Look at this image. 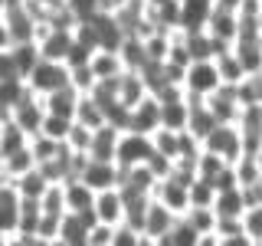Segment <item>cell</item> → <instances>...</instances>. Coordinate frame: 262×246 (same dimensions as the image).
Returning <instances> with one entry per match:
<instances>
[{"label":"cell","mask_w":262,"mask_h":246,"mask_svg":"<svg viewBox=\"0 0 262 246\" xmlns=\"http://www.w3.org/2000/svg\"><path fill=\"white\" fill-rule=\"evenodd\" d=\"M125 191H138V194H154L158 187V174L151 171V164L141 161V164H131V168H121V184Z\"/></svg>","instance_id":"cell-14"},{"label":"cell","mask_w":262,"mask_h":246,"mask_svg":"<svg viewBox=\"0 0 262 246\" xmlns=\"http://www.w3.org/2000/svg\"><path fill=\"white\" fill-rule=\"evenodd\" d=\"M89 66H92L95 79H118L121 72H125V63H121L118 49H105V46H98L95 53H92Z\"/></svg>","instance_id":"cell-19"},{"label":"cell","mask_w":262,"mask_h":246,"mask_svg":"<svg viewBox=\"0 0 262 246\" xmlns=\"http://www.w3.org/2000/svg\"><path fill=\"white\" fill-rule=\"evenodd\" d=\"M210 13H213V0H180V23H177V30H184V33L207 30Z\"/></svg>","instance_id":"cell-13"},{"label":"cell","mask_w":262,"mask_h":246,"mask_svg":"<svg viewBox=\"0 0 262 246\" xmlns=\"http://www.w3.org/2000/svg\"><path fill=\"white\" fill-rule=\"evenodd\" d=\"M118 138L121 128H115L105 121L102 128L92 131V148H89V158H102V161H115V151H118Z\"/></svg>","instance_id":"cell-16"},{"label":"cell","mask_w":262,"mask_h":246,"mask_svg":"<svg viewBox=\"0 0 262 246\" xmlns=\"http://www.w3.org/2000/svg\"><path fill=\"white\" fill-rule=\"evenodd\" d=\"M72 121H76V118H62V115H49V112H46L39 135H49V138H56V141H66V135H69Z\"/></svg>","instance_id":"cell-36"},{"label":"cell","mask_w":262,"mask_h":246,"mask_svg":"<svg viewBox=\"0 0 262 246\" xmlns=\"http://www.w3.org/2000/svg\"><path fill=\"white\" fill-rule=\"evenodd\" d=\"M13 76V59H10V49H0V79Z\"/></svg>","instance_id":"cell-40"},{"label":"cell","mask_w":262,"mask_h":246,"mask_svg":"<svg viewBox=\"0 0 262 246\" xmlns=\"http://www.w3.org/2000/svg\"><path fill=\"white\" fill-rule=\"evenodd\" d=\"M121 4H125V0H98V10H108V13H115Z\"/></svg>","instance_id":"cell-44"},{"label":"cell","mask_w":262,"mask_h":246,"mask_svg":"<svg viewBox=\"0 0 262 246\" xmlns=\"http://www.w3.org/2000/svg\"><path fill=\"white\" fill-rule=\"evenodd\" d=\"M233 168H236V177H239V187H249V184H259L262 180V168L252 154H243L239 161H233Z\"/></svg>","instance_id":"cell-31"},{"label":"cell","mask_w":262,"mask_h":246,"mask_svg":"<svg viewBox=\"0 0 262 246\" xmlns=\"http://www.w3.org/2000/svg\"><path fill=\"white\" fill-rule=\"evenodd\" d=\"M154 145H151V135H144V131H131L125 128L118 138V151H115V161H118V168H131V164H141L151 158Z\"/></svg>","instance_id":"cell-4"},{"label":"cell","mask_w":262,"mask_h":246,"mask_svg":"<svg viewBox=\"0 0 262 246\" xmlns=\"http://www.w3.org/2000/svg\"><path fill=\"white\" fill-rule=\"evenodd\" d=\"M203 102L210 105V112L216 115V121H236L243 112V102L236 95V86H220L213 95H207Z\"/></svg>","instance_id":"cell-10"},{"label":"cell","mask_w":262,"mask_h":246,"mask_svg":"<svg viewBox=\"0 0 262 246\" xmlns=\"http://www.w3.org/2000/svg\"><path fill=\"white\" fill-rule=\"evenodd\" d=\"M243 230L252 240V246H262V203H252L243 210Z\"/></svg>","instance_id":"cell-32"},{"label":"cell","mask_w":262,"mask_h":246,"mask_svg":"<svg viewBox=\"0 0 262 246\" xmlns=\"http://www.w3.org/2000/svg\"><path fill=\"white\" fill-rule=\"evenodd\" d=\"M174 220H177V213L167 210L161 200L151 197V203H147V217H144V243L147 246H161V240L167 236V230L174 227Z\"/></svg>","instance_id":"cell-7"},{"label":"cell","mask_w":262,"mask_h":246,"mask_svg":"<svg viewBox=\"0 0 262 246\" xmlns=\"http://www.w3.org/2000/svg\"><path fill=\"white\" fill-rule=\"evenodd\" d=\"M226 158H220V154H213V151H207V148H200V154H196V177H207V180H213L220 174V171L226 168Z\"/></svg>","instance_id":"cell-28"},{"label":"cell","mask_w":262,"mask_h":246,"mask_svg":"<svg viewBox=\"0 0 262 246\" xmlns=\"http://www.w3.org/2000/svg\"><path fill=\"white\" fill-rule=\"evenodd\" d=\"M210 184L216 187V194H220V191H233V187H239V177H236V168H233V164H226V168L220 171V174L213 177Z\"/></svg>","instance_id":"cell-39"},{"label":"cell","mask_w":262,"mask_h":246,"mask_svg":"<svg viewBox=\"0 0 262 246\" xmlns=\"http://www.w3.org/2000/svg\"><path fill=\"white\" fill-rule=\"evenodd\" d=\"M95 72H92V66L89 63H82V66H69V86L72 89H79L82 95H89L95 89Z\"/></svg>","instance_id":"cell-35"},{"label":"cell","mask_w":262,"mask_h":246,"mask_svg":"<svg viewBox=\"0 0 262 246\" xmlns=\"http://www.w3.org/2000/svg\"><path fill=\"white\" fill-rule=\"evenodd\" d=\"M76 121L79 125H85V128H102L105 125V109H102V102L89 92V95H82L79 98V109H76Z\"/></svg>","instance_id":"cell-23"},{"label":"cell","mask_w":262,"mask_h":246,"mask_svg":"<svg viewBox=\"0 0 262 246\" xmlns=\"http://www.w3.org/2000/svg\"><path fill=\"white\" fill-rule=\"evenodd\" d=\"M187 220H190V227L196 230V233H213V230H216V210L213 207H190L184 213Z\"/></svg>","instance_id":"cell-30"},{"label":"cell","mask_w":262,"mask_h":246,"mask_svg":"<svg viewBox=\"0 0 262 246\" xmlns=\"http://www.w3.org/2000/svg\"><path fill=\"white\" fill-rule=\"evenodd\" d=\"M0 20H4V10H0Z\"/></svg>","instance_id":"cell-47"},{"label":"cell","mask_w":262,"mask_h":246,"mask_svg":"<svg viewBox=\"0 0 262 246\" xmlns=\"http://www.w3.org/2000/svg\"><path fill=\"white\" fill-rule=\"evenodd\" d=\"M53 184L46 174H43V168H33V171H27V174H20V177H13V187L20 191V197H30V200H39V197L46 194V187Z\"/></svg>","instance_id":"cell-21"},{"label":"cell","mask_w":262,"mask_h":246,"mask_svg":"<svg viewBox=\"0 0 262 246\" xmlns=\"http://www.w3.org/2000/svg\"><path fill=\"white\" fill-rule=\"evenodd\" d=\"M154 200H161L167 210H174L177 217H184L187 210H190V184H184V180L177 177H164L158 180V187H154Z\"/></svg>","instance_id":"cell-6"},{"label":"cell","mask_w":262,"mask_h":246,"mask_svg":"<svg viewBox=\"0 0 262 246\" xmlns=\"http://www.w3.org/2000/svg\"><path fill=\"white\" fill-rule=\"evenodd\" d=\"M128 128L131 131H144V135H151V131L161 128V102H158V95L147 92L138 105H131Z\"/></svg>","instance_id":"cell-8"},{"label":"cell","mask_w":262,"mask_h":246,"mask_svg":"<svg viewBox=\"0 0 262 246\" xmlns=\"http://www.w3.org/2000/svg\"><path fill=\"white\" fill-rule=\"evenodd\" d=\"M213 210H216V220H243V210H246L243 187H233V191H220V194H216V200H213Z\"/></svg>","instance_id":"cell-20"},{"label":"cell","mask_w":262,"mask_h":246,"mask_svg":"<svg viewBox=\"0 0 262 246\" xmlns=\"http://www.w3.org/2000/svg\"><path fill=\"white\" fill-rule=\"evenodd\" d=\"M39 98H43V105H46L49 115L76 118V109H79L82 92H79V89H72V86H62V89H56V92H49V95H39Z\"/></svg>","instance_id":"cell-15"},{"label":"cell","mask_w":262,"mask_h":246,"mask_svg":"<svg viewBox=\"0 0 262 246\" xmlns=\"http://www.w3.org/2000/svg\"><path fill=\"white\" fill-rule=\"evenodd\" d=\"M216 72H220V79H223V86H239V82L246 79V69H243V63H239V56L233 53V49H226V53H220L216 59Z\"/></svg>","instance_id":"cell-25"},{"label":"cell","mask_w":262,"mask_h":246,"mask_svg":"<svg viewBox=\"0 0 262 246\" xmlns=\"http://www.w3.org/2000/svg\"><path fill=\"white\" fill-rule=\"evenodd\" d=\"M196 240H200V233L190 227V220H187V217H177L174 227L167 230V236L161 240V246H196Z\"/></svg>","instance_id":"cell-26"},{"label":"cell","mask_w":262,"mask_h":246,"mask_svg":"<svg viewBox=\"0 0 262 246\" xmlns=\"http://www.w3.org/2000/svg\"><path fill=\"white\" fill-rule=\"evenodd\" d=\"M112 236H115V227L112 223L95 220V223L89 227V246H112Z\"/></svg>","instance_id":"cell-38"},{"label":"cell","mask_w":262,"mask_h":246,"mask_svg":"<svg viewBox=\"0 0 262 246\" xmlns=\"http://www.w3.org/2000/svg\"><path fill=\"white\" fill-rule=\"evenodd\" d=\"M216 200V187L207 177H193L190 180V207H213Z\"/></svg>","instance_id":"cell-34"},{"label":"cell","mask_w":262,"mask_h":246,"mask_svg":"<svg viewBox=\"0 0 262 246\" xmlns=\"http://www.w3.org/2000/svg\"><path fill=\"white\" fill-rule=\"evenodd\" d=\"M0 128H4V121H0Z\"/></svg>","instance_id":"cell-48"},{"label":"cell","mask_w":262,"mask_h":246,"mask_svg":"<svg viewBox=\"0 0 262 246\" xmlns=\"http://www.w3.org/2000/svg\"><path fill=\"white\" fill-rule=\"evenodd\" d=\"M112 246H147L144 243V233H138L135 227H128L125 220H121L118 227H115V236H112Z\"/></svg>","instance_id":"cell-37"},{"label":"cell","mask_w":262,"mask_h":246,"mask_svg":"<svg viewBox=\"0 0 262 246\" xmlns=\"http://www.w3.org/2000/svg\"><path fill=\"white\" fill-rule=\"evenodd\" d=\"M10 180H13V177H10V171H7V164L0 161V187H7Z\"/></svg>","instance_id":"cell-45"},{"label":"cell","mask_w":262,"mask_h":246,"mask_svg":"<svg viewBox=\"0 0 262 246\" xmlns=\"http://www.w3.org/2000/svg\"><path fill=\"white\" fill-rule=\"evenodd\" d=\"M27 86H30L36 95H49V92H56V89L69 86V66L59 63V59H46V56H43V59H39V63L30 69Z\"/></svg>","instance_id":"cell-2"},{"label":"cell","mask_w":262,"mask_h":246,"mask_svg":"<svg viewBox=\"0 0 262 246\" xmlns=\"http://www.w3.org/2000/svg\"><path fill=\"white\" fill-rule=\"evenodd\" d=\"M62 145L69 148V151H76V154H89V148H92V128L72 121V128H69V135H66Z\"/></svg>","instance_id":"cell-33"},{"label":"cell","mask_w":262,"mask_h":246,"mask_svg":"<svg viewBox=\"0 0 262 246\" xmlns=\"http://www.w3.org/2000/svg\"><path fill=\"white\" fill-rule=\"evenodd\" d=\"M79 177H82V180H85V184L98 194V191H108V187H118V184H121V168H118V161L89 158Z\"/></svg>","instance_id":"cell-5"},{"label":"cell","mask_w":262,"mask_h":246,"mask_svg":"<svg viewBox=\"0 0 262 246\" xmlns=\"http://www.w3.org/2000/svg\"><path fill=\"white\" fill-rule=\"evenodd\" d=\"M213 7H220V10H229V13H239L246 7V0H213Z\"/></svg>","instance_id":"cell-41"},{"label":"cell","mask_w":262,"mask_h":246,"mask_svg":"<svg viewBox=\"0 0 262 246\" xmlns=\"http://www.w3.org/2000/svg\"><path fill=\"white\" fill-rule=\"evenodd\" d=\"M0 246H7V233H4V230H0Z\"/></svg>","instance_id":"cell-46"},{"label":"cell","mask_w":262,"mask_h":246,"mask_svg":"<svg viewBox=\"0 0 262 246\" xmlns=\"http://www.w3.org/2000/svg\"><path fill=\"white\" fill-rule=\"evenodd\" d=\"M207 33L223 46H236V39H239V13H229V10L213 7V13L207 20Z\"/></svg>","instance_id":"cell-9"},{"label":"cell","mask_w":262,"mask_h":246,"mask_svg":"<svg viewBox=\"0 0 262 246\" xmlns=\"http://www.w3.org/2000/svg\"><path fill=\"white\" fill-rule=\"evenodd\" d=\"M7 164V171H10V177H20V174H27V171L36 168V154H33V148H20L16 154H10V158H0Z\"/></svg>","instance_id":"cell-29"},{"label":"cell","mask_w":262,"mask_h":246,"mask_svg":"<svg viewBox=\"0 0 262 246\" xmlns=\"http://www.w3.org/2000/svg\"><path fill=\"white\" fill-rule=\"evenodd\" d=\"M203 148L213 154H220V158H226L229 164L243 158V131L236 121H216V128L210 131L207 138H203Z\"/></svg>","instance_id":"cell-3"},{"label":"cell","mask_w":262,"mask_h":246,"mask_svg":"<svg viewBox=\"0 0 262 246\" xmlns=\"http://www.w3.org/2000/svg\"><path fill=\"white\" fill-rule=\"evenodd\" d=\"M187 121H190V98H187V95H177V98L161 102V125L164 128L184 131Z\"/></svg>","instance_id":"cell-18"},{"label":"cell","mask_w":262,"mask_h":246,"mask_svg":"<svg viewBox=\"0 0 262 246\" xmlns=\"http://www.w3.org/2000/svg\"><path fill=\"white\" fill-rule=\"evenodd\" d=\"M36 4L43 7V10H46V16H49V10H56V7H66L69 0H36Z\"/></svg>","instance_id":"cell-43"},{"label":"cell","mask_w":262,"mask_h":246,"mask_svg":"<svg viewBox=\"0 0 262 246\" xmlns=\"http://www.w3.org/2000/svg\"><path fill=\"white\" fill-rule=\"evenodd\" d=\"M95 217L112 227H118L125 220V194H121V187H108V191L95 194Z\"/></svg>","instance_id":"cell-11"},{"label":"cell","mask_w":262,"mask_h":246,"mask_svg":"<svg viewBox=\"0 0 262 246\" xmlns=\"http://www.w3.org/2000/svg\"><path fill=\"white\" fill-rule=\"evenodd\" d=\"M20 191L13 187V180L7 187H0V230L7 233V246H10V236L20 227Z\"/></svg>","instance_id":"cell-12"},{"label":"cell","mask_w":262,"mask_h":246,"mask_svg":"<svg viewBox=\"0 0 262 246\" xmlns=\"http://www.w3.org/2000/svg\"><path fill=\"white\" fill-rule=\"evenodd\" d=\"M259 7H262V0H259Z\"/></svg>","instance_id":"cell-49"},{"label":"cell","mask_w":262,"mask_h":246,"mask_svg":"<svg viewBox=\"0 0 262 246\" xmlns=\"http://www.w3.org/2000/svg\"><path fill=\"white\" fill-rule=\"evenodd\" d=\"M13 46V36H10V30H7V23L0 20V49H10Z\"/></svg>","instance_id":"cell-42"},{"label":"cell","mask_w":262,"mask_h":246,"mask_svg":"<svg viewBox=\"0 0 262 246\" xmlns=\"http://www.w3.org/2000/svg\"><path fill=\"white\" fill-rule=\"evenodd\" d=\"M10 59H13V72L27 79L30 69H33L39 59H43V56H39L36 39H30V43H13V46H10Z\"/></svg>","instance_id":"cell-22"},{"label":"cell","mask_w":262,"mask_h":246,"mask_svg":"<svg viewBox=\"0 0 262 246\" xmlns=\"http://www.w3.org/2000/svg\"><path fill=\"white\" fill-rule=\"evenodd\" d=\"M62 187H66V210H95V191L85 184L82 177H69V180H62Z\"/></svg>","instance_id":"cell-17"},{"label":"cell","mask_w":262,"mask_h":246,"mask_svg":"<svg viewBox=\"0 0 262 246\" xmlns=\"http://www.w3.org/2000/svg\"><path fill=\"white\" fill-rule=\"evenodd\" d=\"M151 145H154V151H161V154H167V158H180V131L174 128H158V131H151Z\"/></svg>","instance_id":"cell-27"},{"label":"cell","mask_w":262,"mask_h":246,"mask_svg":"<svg viewBox=\"0 0 262 246\" xmlns=\"http://www.w3.org/2000/svg\"><path fill=\"white\" fill-rule=\"evenodd\" d=\"M220 86H223V79H220L216 63H213V59H193L190 66H187L184 95H190V98H207V95L216 92Z\"/></svg>","instance_id":"cell-1"},{"label":"cell","mask_w":262,"mask_h":246,"mask_svg":"<svg viewBox=\"0 0 262 246\" xmlns=\"http://www.w3.org/2000/svg\"><path fill=\"white\" fill-rule=\"evenodd\" d=\"M30 145V135L23 131L16 121H4V128H0V158H10V154H16L20 148Z\"/></svg>","instance_id":"cell-24"}]
</instances>
